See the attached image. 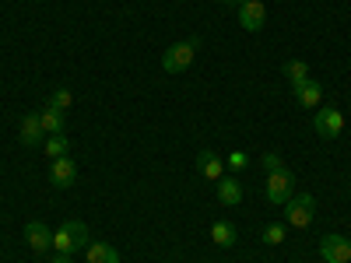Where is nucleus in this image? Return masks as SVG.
I'll list each match as a JSON object with an SVG mask.
<instances>
[{"label": "nucleus", "mask_w": 351, "mask_h": 263, "mask_svg": "<svg viewBox=\"0 0 351 263\" xmlns=\"http://www.w3.org/2000/svg\"><path fill=\"white\" fill-rule=\"evenodd\" d=\"M53 249H56V253H67V256H74V253L88 249V225H84V221H77V218L64 221L60 228L53 231Z\"/></svg>", "instance_id": "nucleus-1"}, {"label": "nucleus", "mask_w": 351, "mask_h": 263, "mask_svg": "<svg viewBox=\"0 0 351 263\" xmlns=\"http://www.w3.org/2000/svg\"><path fill=\"white\" fill-rule=\"evenodd\" d=\"M200 49V39H183V42H172L165 53H162V71L165 74H183L190 64H193V56Z\"/></svg>", "instance_id": "nucleus-2"}, {"label": "nucleus", "mask_w": 351, "mask_h": 263, "mask_svg": "<svg viewBox=\"0 0 351 263\" xmlns=\"http://www.w3.org/2000/svg\"><path fill=\"white\" fill-rule=\"evenodd\" d=\"M285 218H288V228H309L313 218H316V200L313 193H295L288 203H285Z\"/></svg>", "instance_id": "nucleus-3"}, {"label": "nucleus", "mask_w": 351, "mask_h": 263, "mask_svg": "<svg viewBox=\"0 0 351 263\" xmlns=\"http://www.w3.org/2000/svg\"><path fill=\"white\" fill-rule=\"evenodd\" d=\"M263 197H267L271 203H285L295 197V175H291L288 168H281V172H271L267 175V183H263Z\"/></svg>", "instance_id": "nucleus-4"}, {"label": "nucleus", "mask_w": 351, "mask_h": 263, "mask_svg": "<svg viewBox=\"0 0 351 263\" xmlns=\"http://www.w3.org/2000/svg\"><path fill=\"white\" fill-rule=\"evenodd\" d=\"M313 130H316L319 137H324V140H334V137H341V134H344V116H341V109H334V105L316 109Z\"/></svg>", "instance_id": "nucleus-5"}, {"label": "nucleus", "mask_w": 351, "mask_h": 263, "mask_svg": "<svg viewBox=\"0 0 351 263\" xmlns=\"http://www.w3.org/2000/svg\"><path fill=\"white\" fill-rule=\"evenodd\" d=\"M239 25L246 32H260L263 25H267V8H263V0H239Z\"/></svg>", "instance_id": "nucleus-6"}, {"label": "nucleus", "mask_w": 351, "mask_h": 263, "mask_svg": "<svg viewBox=\"0 0 351 263\" xmlns=\"http://www.w3.org/2000/svg\"><path fill=\"white\" fill-rule=\"evenodd\" d=\"M319 256H324V263H351V242L344 236H324Z\"/></svg>", "instance_id": "nucleus-7"}, {"label": "nucleus", "mask_w": 351, "mask_h": 263, "mask_svg": "<svg viewBox=\"0 0 351 263\" xmlns=\"http://www.w3.org/2000/svg\"><path fill=\"white\" fill-rule=\"evenodd\" d=\"M74 179H77V165L71 162V155L53 158V162H49V183H53L56 190H71V186H74Z\"/></svg>", "instance_id": "nucleus-8"}, {"label": "nucleus", "mask_w": 351, "mask_h": 263, "mask_svg": "<svg viewBox=\"0 0 351 263\" xmlns=\"http://www.w3.org/2000/svg\"><path fill=\"white\" fill-rule=\"evenodd\" d=\"M25 242L32 246L36 256H43V253L53 249V231H49L43 221H28V225H25Z\"/></svg>", "instance_id": "nucleus-9"}, {"label": "nucleus", "mask_w": 351, "mask_h": 263, "mask_svg": "<svg viewBox=\"0 0 351 263\" xmlns=\"http://www.w3.org/2000/svg\"><path fill=\"white\" fill-rule=\"evenodd\" d=\"M197 172H200L208 183H218L221 175H225V162H221V158H218L211 148H204V151L197 155Z\"/></svg>", "instance_id": "nucleus-10"}, {"label": "nucleus", "mask_w": 351, "mask_h": 263, "mask_svg": "<svg viewBox=\"0 0 351 263\" xmlns=\"http://www.w3.org/2000/svg\"><path fill=\"white\" fill-rule=\"evenodd\" d=\"M18 137H21L25 148H36V144H43V140H46L43 123H39V112H28V116H25L21 127H18Z\"/></svg>", "instance_id": "nucleus-11"}, {"label": "nucleus", "mask_w": 351, "mask_h": 263, "mask_svg": "<svg viewBox=\"0 0 351 263\" xmlns=\"http://www.w3.org/2000/svg\"><path fill=\"white\" fill-rule=\"evenodd\" d=\"M295 102H299L302 109H316L319 102H324V88H319L316 77H309L302 88H295Z\"/></svg>", "instance_id": "nucleus-12"}, {"label": "nucleus", "mask_w": 351, "mask_h": 263, "mask_svg": "<svg viewBox=\"0 0 351 263\" xmlns=\"http://www.w3.org/2000/svg\"><path fill=\"white\" fill-rule=\"evenodd\" d=\"M211 242L221 246V249H232V246L239 242L236 225H232V221H215V225H211Z\"/></svg>", "instance_id": "nucleus-13"}, {"label": "nucleus", "mask_w": 351, "mask_h": 263, "mask_svg": "<svg viewBox=\"0 0 351 263\" xmlns=\"http://www.w3.org/2000/svg\"><path fill=\"white\" fill-rule=\"evenodd\" d=\"M39 123H43V134L53 137V134H64V112L60 109H53L49 102L39 109Z\"/></svg>", "instance_id": "nucleus-14"}, {"label": "nucleus", "mask_w": 351, "mask_h": 263, "mask_svg": "<svg viewBox=\"0 0 351 263\" xmlns=\"http://www.w3.org/2000/svg\"><path fill=\"white\" fill-rule=\"evenodd\" d=\"M84 256H88V263H120V253H116L109 242H88Z\"/></svg>", "instance_id": "nucleus-15"}, {"label": "nucleus", "mask_w": 351, "mask_h": 263, "mask_svg": "<svg viewBox=\"0 0 351 263\" xmlns=\"http://www.w3.org/2000/svg\"><path fill=\"white\" fill-rule=\"evenodd\" d=\"M243 200V186L236 179H218V203H225V208H236V203Z\"/></svg>", "instance_id": "nucleus-16"}, {"label": "nucleus", "mask_w": 351, "mask_h": 263, "mask_svg": "<svg viewBox=\"0 0 351 263\" xmlns=\"http://www.w3.org/2000/svg\"><path fill=\"white\" fill-rule=\"evenodd\" d=\"M285 77H288V84H291V92H295V88H302L306 81H309V67L302 64V60H285Z\"/></svg>", "instance_id": "nucleus-17"}, {"label": "nucleus", "mask_w": 351, "mask_h": 263, "mask_svg": "<svg viewBox=\"0 0 351 263\" xmlns=\"http://www.w3.org/2000/svg\"><path fill=\"white\" fill-rule=\"evenodd\" d=\"M43 148H46V155H49V162H53V158H64V155L71 151V140H67V134H53V137L43 140Z\"/></svg>", "instance_id": "nucleus-18"}, {"label": "nucleus", "mask_w": 351, "mask_h": 263, "mask_svg": "<svg viewBox=\"0 0 351 263\" xmlns=\"http://www.w3.org/2000/svg\"><path fill=\"white\" fill-rule=\"evenodd\" d=\"M288 239V225H267L263 228V246H281Z\"/></svg>", "instance_id": "nucleus-19"}, {"label": "nucleus", "mask_w": 351, "mask_h": 263, "mask_svg": "<svg viewBox=\"0 0 351 263\" xmlns=\"http://www.w3.org/2000/svg\"><path fill=\"white\" fill-rule=\"evenodd\" d=\"M49 105H53V109H60V112H67V109L74 105V95H71V88H56V92L49 95Z\"/></svg>", "instance_id": "nucleus-20"}, {"label": "nucleus", "mask_w": 351, "mask_h": 263, "mask_svg": "<svg viewBox=\"0 0 351 263\" xmlns=\"http://www.w3.org/2000/svg\"><path fill=\"white\" fill-rule=\"evenodd\" d=\"M260 168L267 172V175H271V172H281V168H285V158L274 155V151H267V155H260Z\"/></svg>", "instance_id": "nucleus-21"}, {"label": "nucleus", "mask_w": 351, "mask_h": 263, "mask_svg": "<svg viewBox=\"0 0 351 263\" xmlns=\"http://www.w3.org/2000/svg\"><path fill=\"white\" fill-rule=\"evenodd\" d=\"M250 165V155L246 151H232L228 158H225V168H232V172H243Z\"/></svg>", "instance_id": "nucleus-22"}, {"label": "nucleus", "mask_w": 351, "mask_h": 263, "mask_svg": "<svg viewBox=\"0 0 351 263\" xmlns=\"http://www.w3.org/2000/svg\"><path fill=\"white\" fill-rule=\"evenodd\" d=\"M49 263H71V256H67V253H56V256H53Z\"/></svg>", "instance_id": "nucleus-23"}, {"label": "nucleus", "mask_w": 351, "mask_h": 263, "mask_svg": "<svg viewBox=\"0 0 351 263\" xmlns=\"http://www.w3.org/2000/svg\"><path fill=\"white\" fill-rule=\"evenodd\" d=\"M218 4H228V0H218Z\"/></svg>", "instance_id": "nucleus-24"}]
</instances>
